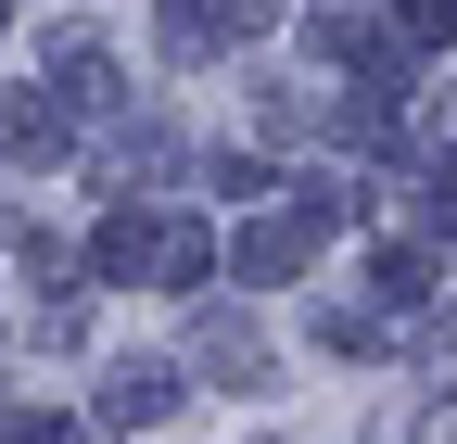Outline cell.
<instances>
[{"label":"cell","mask_w":457,"mask_h":444,"mask_svg":"<svg viewBox=\"0 0 457 444\" xmlns=\"http://www.w3.org/2000/svg\"><path fill=\"white\" fill-rule=\"evenodd\" d=\"M165 407H179L165 368H114V394H102V419H165Z\"/></svg>","instance_id":"6da1fadb"},{"label":"cell","mask_w":457,"mask_h":444,"mask_svg":"<svg viewBox=\"0 0 457 444\" xmlns=\"http://www.w3.org/2000/svg\"><path fill=\"white\" fill-rule=\"evenodd\" d=\"M420 444H457V407H432V419H420Z\"/></svg>","instance_id":"7a4b0ae2"}]
</instances>
